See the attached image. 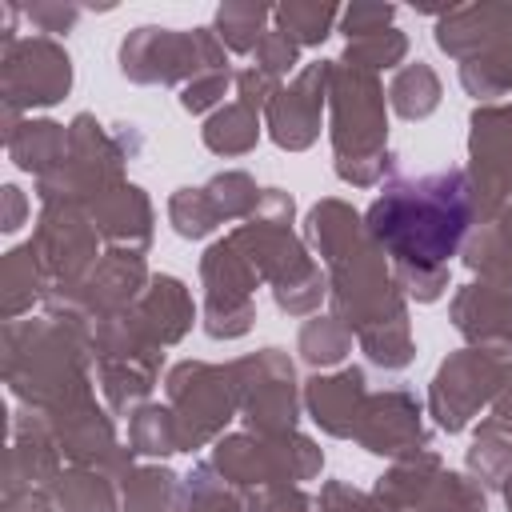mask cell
<instances>
[{
  "label": "cell",
  "instance_id": "cell-1",
  "mask_svg": "<svg viewBox=\"0 0 512 512\" xmlns=\"http://www.w3.org/2000/svg\"><path fill=\"white\" fill-rule=\"evenodd\" d=\"M368 224L380 244H388L404 264H440L464 236L468 224V188L460 172L420 176L388 188Z\"/></svg>",
  "mask_w": 512,
  "mask_h": 512
}]
</instances>
